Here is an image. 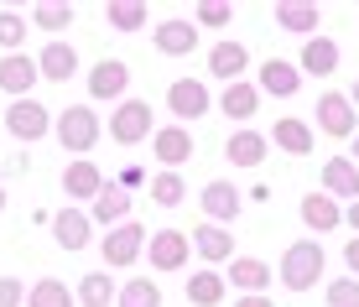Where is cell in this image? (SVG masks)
Instances as JSON below:
<instances>
[{"label": "cell", "instance_id": "cell-18", "mask_svg": "<svg viewBox=\"0 0 359 307\" xmlns=\"http://www.w3.org/2000/svg\"><path fill=\"white\" fill-rule=\"evenodd\" d=\"M53 240L63 245V250H83V245L94 240V219L83 214V208H57L53 214Z\"/></svg>", "mask_w": 359, "mask_h": 307}, {"label": "cell", "instance_id": "cell-44", "mask_svg": "<svg viewBox=\"0 0 359 307\" xmlns=\"http://www.w3.org/2000/svg\"><path fill=\"white\" fill-rule=\"evenodd\" d=\"M349 162L359 167V136H354V146H349Z\"/></svg>", "mask_w": 359, "mask_h": 307}, {"label": "cell", "instance_id": "cell-27", "mask_svg": "<svg viewBox=\"0 0 359 307\" xmlns=\"http://www.w3.org/2000/svg\"><path fill=\"white\" fill-rule=\"evenodd\" d=\"M323 21V11L313 0H281L276 6V27L281 32H297V36H313V27Z\"/></svg>", "mask_w": 359, "mask_h": 307}, {"label": "cell", "instance_id": "cell-13", "mask_svg": "<svg viewBox=\"0 0 359 307\" xmlns=\"http://www.w3.org/2000/svg\"><path fill=\"white\" fill-rule=\"evenodd\" d=\"M36 73H42L47 83H68L73 73H79V53H73V42H63V36H53V42L36 53Z\"/></svg>", "mask_w": 359, "mask_h": 307}, {"label": "cell", "instance_id": "cell-3", "mask_svg": "<svg viewBox=\"0 0 359 307\" xmlns=\"http://www.w3.org/2000/svg\"><path fill=\"white\" fill-rule=\"evenodd\" d=\"M109 136H115V146H141L156 136V109L146 100H120L115 115H109Z\"/></svg>", "mask_w": 359, "mask_h": 307}, {"label": "cell", "instance_id": "cell-28", "mask_svg": "<svg viewBox=\"0 0 359 307\" xmlns=\"http://www.w3.org/2000/svg\"><path fill=\"white\" fill-rule=\"evenodd\" d=\"M182 292H188L193 307H219V302H224V292H229V281L219 276V271H188Z\"/></svg>", "mask_w": 359, "mask_h": 307}, {"label": "cell", "instance_id": "cell-14", "mask_svg": "<svg viewBox=\"0 0 359 307\" xmlns=\"http://www.w3.org/2000/svg\"><path fill=\"white\" fill-rule=\"evenodd\" d=\"M198 203H203L208 224H229V219H240V208H245V198H240L234 182H208V188L198 193Z\"/></svg>", "mask_w": 359, "mask_h": 307}, {"label": "cell", "instance_id": "cell-26", "mask_svg": "<svg viewBox=\"0 0 359 307\" xmlns=\"http://www.w3.org/2000/svg\"><path fill=\"white\" fill-rule=\"evenodd\" d=\"M266 136L261 130H234V136L224 141V156H229V167H261L266 162Z\"/></svg>", "mask_w": 359, "mask_h": 307}, {"label": "cell", "instance_id": "cell-39", "mask_svg": "<svg viewBox=\"0 0 359 307\" xmlns=\"http://www.w3.org/2000/svg\"><path fill=\"white\" fill-rule=\"evenodd\" d=\"M0 307H27V287L16 276H0Z\"/></svg>", "mask_w": 359, "mask_h": 307}, {"label": "cell", "instance_id": "cell-15", "mask_svg": "<svg viewBox=\"0 0 359 307\" xmlns=\"http://www.w3.org/2000/svg\"><path fill=\"white\" fill-rule=\"evenodd\" d=\"M323 193L333 203H359V167L349 162V156L323 162Z\"/></svg>", "mask_w": 359, "mask_h": 307}, {"label": "cell", "instance_id": "cell-7", "mask_svg": "<svg viewBox=\"0 0 359 307\" xmlns=\"http://www.w3.org/2000/svg\"><path fill=\"white\" fill-rule=\"evenodd\" d=\"M167 109L177 115V125H188V120H203L214 100H208V83L203 79H172L167 83Z\"/></svg>", "mask_w": 359, "mask_h": 307}, {"label": "cell", "instance_id": "cell-36", "mask_svg": "<svg viewBox=\"0 0 359 307\" xmlns=\"http://www.w3.org/2000/svg\"><path fill=\"white\" fill-rule=\"evenodd\" d=\"M27 32H32L27 16H16V11H0V47H6V53H21Z\"/></svg>", "mask_w": 359, "mask_h": 307}, {"label": "cell", "instance_id": "cell-29", "mask_svg": "<svg viewBox=\"0 0 359 307\" xmlns=\"http://www.w3.org/2000/svg\"><path fill=\"white\" fill-rule=\"evenodd\" d=\"M219 109H224L229 120H250L255 109H261V89H255L250 79H240V83H224V94H219Z\"/></svg>", "mask_w": 359, "mask_h": 307}, {"label": "cell", "instance_id": "cell-41", "mask_svg": "<svg viewBox=\"0 0 359 307\" xmlns=\"http://www.w3.org/2000/svg\"><path fill=\"white\" fill-rule=\"evenodd\" d=\"M240 307H276V302H271L266 292H261V297H240Z\"/></svg>", "mask_w": 359, "mask_h": 307}, {"label": "cell", "instance_id": "cell-42", "mask_svg": "<svg viewBox=\"0 0 359 307\" xmlns=\"http://www.w3.org/2000/svg\"><path fill=\"white\" fill-rule=\"evenodd\" d=\"M344 224H349V229H359V203H349V208H344Z\"/></svg>", "mask_w": 359, "mask_h": 307}, {"label": "cell", "instance_id": "cell-20", "mask_svg": "<svg viewBox=\"0 0 359 307\" xmlns=\"http://www.w3.org/2000/svg\"><path fill=\"white\" fill-rule=\"evenodd\" d=\"M261 94H276V100H292L297 89H302V68L287 63V57H271L261 63V83H255Z\"/></svg>", "mask_w": 359, "mask_h": 307}, {"label": "cell", "instance_id": "cell-19", "mask_svg": "<svg viewBox=\"0 0 359 307\" xmlns=\"http://www.w3.org/2000/svg\"><path fill=\"white\" fill-rule=\"evenodd\" d=\"M245 68H250V53H245V42H214L208 47V73L224 83H240Z\"/></svg>", "mask_w": 359, "mask_h": 307}, {"label": "cell", "instance_id": "cell-34", "mask_svg": "<svg viewBox=\"0 0 359 307\" xmlns=\"http://www.w3.org/2000/svg\"><path fill=\"white\" fill-rule=\"evenodd\" d=\"M182 198H188V182H182V172H156V177H151V203L177 208Z\"/></svg>", "mask_w": 359, "mask_h": 307}, {"label": "cell", "instance_id": "cell-25", "mask_svg": "<svg viewBox=\"0 0 359 307\" xmlns=\"http://www.w3.org/2000/svg\"><path fill=\"white\" fill-rule=\"evenodd\" d=\"M297 68L313 73V79H328V73L339 68V42H333V36H307V47H302V57H297Z\"/></svg>", "mask_w": 359, "mask_h": 307}, {"label": "cell", "instance_id": "cell-38", "mask_svg": "<svg viewBox=\"0 0 359 307\" xmlns=\"http://www.w3.org/2000/svg\"><path fill=\"white\" fill-rule=\"evenodd\" d=\"M328 307H359V281L354 276H333L328 281Z\"/></svg>", "mask_w": 359, "mask_h": 307}, {"label": "cell", "instance_id": "cell-17", "mask_svg": "<svg viewBox=\"0 0 359 307\" xmlns=\"http://www.w3.org/2000/svg\"><path fill=\"white\" fill-rule=\"evenodd\" d=\"M297 214H302V224H307V229H318V235H328V229H344V203H333L323 188L307 193V198L297 203Z\"/></svg>", "mask_w": 359, "mask_h": 307}, {"label": "cell", "instance_id": "cell-1", "mask_svg": "<svg viewBox=\"0 0 359 307\" xmlns=\"http://www.w3.org/2000/svg\"><path fill=\"white\" fill-rule=\"evenodd\" d=\"M328 271V250H323V240H297L287 245V255H281V287L287 292H313L318 281H323Z\"/></svg>", "mask_w": 359, "mask_h": 307}, {"label": "cell", "instance_id": "cell-45", "mask_svg": "<svg viewBox=\"0 0 359 307\" xmlns=\"http://www.w3.org/2000/svg\"><path fill=\"white\" fill-rule=\"evenodd\" d=\"M6 198H11V193H6V182H0V214H6Z\"/></svg>", "mask_w": 359, "mask_h": 307}, {"label": "cell", "instance_id": "cell-35", "mask_svg": "<svg viewBox=\"0 0 359 307\" xmlns=\"http://www.w3.org/2000/svg\"><path fill=\"white\" fill-rule=\"evenodd\" d=\"M73 21V6H63V0H42V6H32V27H42V32H63Z\"/></svg>", "mask_w": 359, "mask_h": 307}, {"label": "cell", "instance_id": "cell-10", "mask_svg": "<svg viewBox=\"0 0 359 307\" xmlns=\"http://www.w3.org/2000/svg\"><path fill=\"white\" fill-rule=\"evenodd\" d=\"M104 182H109V177L89 162V156H73V162L63 167V193H68V203H94Z\"/></svg>", "mask_w": 359, "mask_h": 307}, {"label": "cell", "instance_id": "cell-32", "mask_svg": "<svg viewBox=\"0 0 359 307\" xmlns=\"http://www.w3.org/2000/svg\"><path fill=\"white\" fill-rule=\"evenodd\" d=\"M79 307H115V276L109 271H89L79 281Z\"/></svg>", "mask_w": 359, "mask_h": 307}, {"label": "cell", "instance_id": "cell-40", "mask_svg": "<svg viewBox=\"0 0 359 307\" xmlns=\"http://www.w3.org/2000/svg\"><path fill=\"white\" fill-rule=\"evenodd\" d=\"M344 266H349V276L359 281V235H354L349 245H344Z\"/></svg>", "mask_w": 359, "mask_h": 307}, {"label": "cell", "instance_id": "cell-37", "mask_svg": "<svg viewBox=\"0 0 359 307\" xmlns=\"http://www.w3.org/2000/svg\"><path fill=\"white\" fill-rule=\"evenodd\" d=\"M234 21V6H224V0H203L193 16V27H229Z\"/></svg>", "mask_w": 359, "mask_h": 307}, {"label": "cell", "instance_id": "cell-22", "mask_svg": "<svg viewBox=\"0 0 359 307\" xmlns=\"http://www.w3.org/2000/svg\"><path fill=\"white\" fill-rule=\"evenodd\" d=\"M271 141H276V146H281L287 156H307V151L318 146L313 125H307V120H297V115H281L276 125H271Z\"/></svg>", "mask_w": 359, "mask_h": 307}, {"label": "cell", "instance_id": "cell-12", "mask_svg": "<svg viewBox=\"0 0 359 307\" xmlns=\"http://www.w3.org/2000/svg\"><path fill=\"white\" fill-rule=\"evenodd\" d=\"M224 281H229L234 292H240V297H261V292L271 287V281H276V271H271L266 261H255V255H234Z\"/></svg>", "mask_w": 359, "mask_h": 307}, {"label": "cell", "instance_id": "cell-8", "mask_svg": "<svg viewBox=\"0 0 359 307\" xmlns=\"http://www.w3.org/2000/svg\"><path fill=\"white\" fill-rule=\"evenodd\" d=\"M193 255V240L182 235V229H156L151 240H146V261L156 266V271H182Z\"/></svg>", "mask_w": 359, "mask_h": 307}, {"label": "cell", "instance_id": "cell-11", "mask_svg": "<svg viewBox=\"0 0 359 307\" xmlns=\"http://www.w3.org/2000/svg\"><path fill=\"white\" fill-rule=\"evenodd\" d=\"M36 57L27 53H6L0 57V94H11V100H32V89H36Z\"/></svg>", "mask_w": 359, "mask_h": 307}, {"label": "cell", "instance_id": "cell-24", "mask_svg": "<svg viewBox=\"0 0 359 307\" xmlns=\"http://www.w3.org/2000/svg\"><path fill=\"white\" fill-rule=\"evenodd\" d=\"M156 53H167V57L198 53V27L193 21H156Z\"/></svg>", "mask_w": 359, "mask_h": 307}, {"label": "cell", "instance_id": "cell-9", "mask_svg": "<svg viewBox=\"0 0 359 307\" xmlns=\"http://www.w3.org/2000/svg\"><path fill=\"white\" fill-rule=\"evenodd\" d=\"M126 89H130V68L120 63V57H104V63L89 68V100L120 104V100H126Z\"/></svg>", "mask_w": 359, "mask_h": 307}, {"label": "cell", "instance_id": "cell-4", "mask_svg": "<svg viewBox=\"0 0 359 307\" xmlns=\"http://www.w3.org/2000/svg\"><path fill=\"white\" fill-rule=\"evenodd\" d=\"M99 250H104V266L109 271H130L135 261L146 255V229L141 224H115V229H104V240H99Z\"/></svg>", "mask_w": 359, "mask_h": 307}, {"label": "cell", "instance_id": "cell-43", "mask_svg": "<svg viewBox=\"0 0 359 307\" xmlns=\"http://www.w3.org/2000/svg\"><path fill=\"white\" fill-rule=\"evenodd\" d=\"M349 104H354V115H359V79H354V89H349Z\"/></svg>", "mask_w": 359, "mask_h": 307}, {"label": "cell", "instance_id": "cell-16", "mask_svg": "<svg viewBox=\"0 0 359 307\" xmlns=\"http://www.w3.org/2000/svg\"><path fill=\"white\" fill-rule=\"evenodd\" d=\"M89 219H94V229H115V224H126V219H130V193H126V188H115V182H104V188H99V198L89 203Z\"/></svg>", "mask_w": 359, "mask_h": 307}, {"label": "cell", "instance_id": "cell-6", "mask_svg": "<svg viewBox=\"0 0 359 307\" xmlns=\"http://www.w3.org/2000/svg\"><path fill=\"white\" fill-rule=\"evenodd\" d=\"M318 130L333 136V141H354V136H359V115H354L349 94L323 89V100H318Z\"/></svg>", "mask_w": 359, "mask_h": 307}, {"label": "cell", "instance_id": "cell-30", "mask_svg": "<svg viewBox=\"0 0 359 307\" xmlns=\"http://www.w3.org/2000/svg\"><path fill=\"white\" fill-rule=\"evenodd\" d=\"M115 307H162V287L151 276H130L126 287L115 292Z\"/></svg>", "mask_w": 359, "mask_h": 307}, {"label": "cell", "instance_id": "cell-21", "mask_svg": "<svg viewBox=\"0 0 359 307\" xmlns=\"http://www.w3.org/2000/svg\"><path fill=\"white\" fill-rule=\"evenodd\" d=\"M188 240H193L198 261H208V266H229V261H234V235H229V229H219V224L193 229Z\"/></svg>", "mask_w": 359, "mask_h": 307}, {"label": "cell", "instance_id": "cell-31", "mask_svg": "<svg viewBox=\"0 0 359 307\" xmlns=\"http://www.w3.org/2000/svg\"><path fill=\"white\" fill-rule=\"evenodd\" d=\"M104 21H109L115 32H141L146 21H151V11H146L141 0H109V6H104Z\"/></svg>", "mask_w": 359, "mask_h": 307}, {"label": "cell", "instance_id": "cell-5", "mask_svg": "<svg viewBox=\"0 0 359 307\" xmlns=\"http://www.w3.org/2000/svg\"><path fill=\"white\" fill-rule=\"evenodd\" d=\"M6 130H11V141L36 146L47 130H53V109L36 104V100H11V104H6Z\"/></svg>", "mask_w": 359, "mask_h": 307}, {"label": "cell", "instance_id": "cell-33", "mask_svg": "<svg viewBox=\"0 0 359 307\" xmlns=\"http://www.w3.org/2000/svg\"><path fill=\"white\" fill-rule=\"evenodd\" d=\"M27 307H73V292H68L57 276H42V281H32Z\"/></svg>", "mask_w": 359, "mask_h": 307}, {"label": "cell", "instance_id": "cell-2", "mask_svg": "<svg viewBox=\"0 0 359 307\" xmlns=\"http://www.w3.org/2000/svg\"><path fill=\"white\" fill-rule=\"evenodd\" d=\"M53 136L57 146H68V156H89L99 146V115L89 104H68L63 115H53Z\"/></svg>", "mask_w": 359, "mask_h": 307}, {"label": "cell", "instance_id": "cell-23", "mask_svg": "<svg viewBox=\"0 0 359 307\" xmlns=\"http://www.w3.org/2000/svg\"><path fill=\"white\" fill-rule=\"evenodd\" d=\"M188 156H193L188 125H162V130H156V162H162V172H177Z\"/></svg>", "mask_w": 359, "mask_h": 307}]
</instances>
